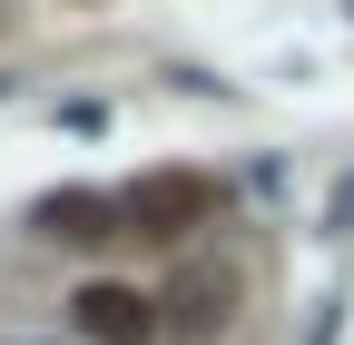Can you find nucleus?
<instances>
[{
    "label": "nucleus",
    "mask_w": 354,
    "mask_h": 345,
    "mask_svg": "<svg viewBox=\"0 0 354 345\" xmlns=\"http://www.w3.org/2000/svg\"><path fill=\"white\" fill-rule=\"evenodd\" d=\"M216 218V188L197 168H148V178L118 188V237H148V247H187Z\"/></svg>",
    "instance_id": "nucleus-1"
},
{
    "label": "nucleus",
    "mask_w": 354,
    "mask_h": 345,
    "mask_svg": "<svg viewBox=\"0 0 354 345\" xmlns=\"http://www.w3.org/2000/svg\"><path fill=\"white\" fill-rule=\"evenodd\" d=\"M69 326H79L88 345H158V335H167L158 296L128 286V276H88V286L69 296Z\"/></svg>",
    "instance_id": "nucleus-2"
},
{
    "label": "nucleus",
    "mask_w": 354,
    "mask_h": 345,
    "mask_svg": "<svg viewBox=\"0 0 354 345\" xmlns=\"http://www.w3.org/2000/svg\"><path fill=\"white\" fill-rule=\"evenodd\" d=\"M158 316L177 326V345H207V335H227L236 316V267H187L167 296H158Z\"/></svg>",
    "instance_id": "nucleus-3"
},
{
    "label": "nucleus",
    "mask_w": 354,
    "mask_h": 345,
    "mask_svg": "<svg viewBox=\"0 0 354 345\" xmlns=\"http://www.w3.org/2000/svg\"><path fill=\"white\" fill-rule=\"evenodd\" d=\"M30 227L50 237V247H99V237H118V197L109 188H50L30 207Z\"/></svg>",
    "instance_id": "nucleus-4"
}]
</instances>
